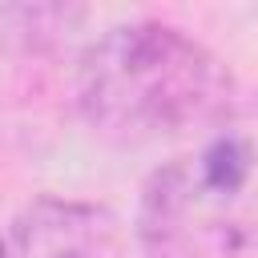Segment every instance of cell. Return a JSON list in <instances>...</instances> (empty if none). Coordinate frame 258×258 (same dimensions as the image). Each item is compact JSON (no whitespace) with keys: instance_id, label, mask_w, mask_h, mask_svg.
Returning a JSON list of instances; mask_svg holds the SVG:
<instances>
[{"instance_id":"obj_1","label":"cell","mask_w":258,"mask_h":258,"mask_svg":"<svg viewBox=\"0 0 258 258\" xmlns=\"http://www.w3.org/2000/svg\"><path fill=\"white\" fill-rule=\"evenodd\" d=\"M234 81L226 64L169 24H121L105 32L81 64L85 117L125 141L181 133L230 109Z\"/></svg>"},{"instance_id":"obj_2","label":"cell","mask_w":258,"mask_h":258,"mask_svg":"<svg viewBox=\"0 0 258 258\" xmlns=\"http://www.w3.org/2000/svg\"><path fill=\"white\" fill-rule=\"evenodd\" d=\"M145 258H246L254 246V141L226 125L161 165L137 210Z\"/></svg>"},{"instance_id":"obj_3","label":"cell","mask_w":258,"mask_h":258,"mask_svg":"<svg viewBox=\"0 0 258 258\" xmlns=\"http://www.w3.org/2000/svg\"><path fill=\"white\" fill-rule=\"evenodd\" d=\"M81 8H60V4H0V44H20V48H40L56 40Z\"/></svg>"},{"instance_id":"obj_4","label":"cell","mask_w":258,"mask_h":258,"mask_svg":"<svg viewBox=\"0 0 258 258\" xmlns=\"http://www.w3.org/2000/svg\"><path fill=\"white\" fill-rule=\"evenodd\" d=\"M0 258H4V250H0Z\"/></svg>"}]
</instances>
